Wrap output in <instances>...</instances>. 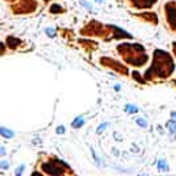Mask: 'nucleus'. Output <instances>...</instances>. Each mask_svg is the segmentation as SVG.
I'll list each match as a JSON object with an SVG mask.
<instances>
[{
    "mask_svg": "<svg viewBox=\"0 0 176 176\" xmlns=\"http://www.w3.org/2000/svg\"><path fill=\"white\" fill-rule=\"evenodd\" d=\"M174 68H175L174 61L169 56V54L162 50H156L153 65H151V68L147 70L145 77L147 80H151L154 77L165 79V77H168V76H171V73L174 72Z\"/></svg>",
    "mask_w": 176,
    "mask_h": 176,
    "instance_id": "nucleus-1",
    "label": "nucleus"
},
{
    "mask_svg": "<svg viewBox=\"0 0 176 176\" xmlns=\"http://www.w3.org/2000/svg\"><path fill=\"white\" fill-rule=\"evenodd\" d=\"M117 51L123 55V58L127 61V63L133 66H142L146 63L147 55L145 54L143 46L140 44H128L123 43L117 47Z\"/></svg>",
    "mask_w": 176,
    "mask_h": 176,
    "instance_id": "nucleus-2",
    "label": "nucleus"
},
{
    "mask_svg": "<svg viewBox=\"0 0 176 176\" xmlns=\"http://www.w3.org/2000/svg\"><path fill=\"white\" fill-rule=\"evenodd\" d=\"M109 26H103L99 22H89L87 26H84L81 29L83 34H87V36H102L103 37L105 34H107Z\"/></svg>",
    "mask_w": 176,
    "mask_h": 176,
    "instance_id": "nucleus-3",
    "label": "nucleus"
},
{
    "mask_svg": "<svg viewBox=\"0 0 176 176\" xmlns=\"http://www.w3.org/2000/svg\"><path fill=\"white\" fill-rule=\"evenodd\" d=\"M66 168L68 166H65L59 161H51L48 164L43 165V171L50 175H63V174H66Z\"/></svg>",
    "mask_w": 176,
    "mask_h": 176,
    "instance_id": "nucleus-4",
    "label": "nucleus"
},
{
    "mask_svg": "<svg viewBox=\"0 0 176 176\" xmlns=\"http://www.w3.org/2000/svg\"><path fill=\"white\" fill-rule=\"evenodd\" d=\"M165 12H166V21H168L171 29L176 32V3L169 2L168 4H165Z\"/></svg>",
    "mask_w": 176,
    "mask_h": 176,
    "instance_id": "nucleus-5",
    "label": "nucleus"
},
{
    "mask_svg": "<svg viewBox=\"0 0 176 176\" xmlns=\"http://www.w3.org/2000/svg\"><path fill=\"white\" fill-rule=\"evenodd\" d=\"M101 63L103 66H107V68L114 69L116 72L121 73V74H128V69L124 65H121L118 61H114V59H111V58H106V56H105V58L101 59Z\"/></svg>",
    "mask_w": 176,
    "mask_h": 176,
    "instance_id": "nucleus-6",
    "label": "nucleus"
},
{
    "mask_svg": "<svg viewBox=\"0 0 176 176\" xmlns=\"http://www.w3.org/2000/svg\"><path fill=\"white\" fill-rule=\"evenodd\" d=\"M136 8H149L153 4H156L157 0H129Z\"/></svg>",
    "mask_w": 176,
    "mask_h": 176,
    "instance_id": "nucleus-7",
    "label": "nucleus"
},
{
    "mask_svg": "<svg viewBox=\"0 0 176 176\" xmlns=\"http://www.w3.org/2000/svg\"><path fill=\"white\" fill-rule=\"evenodd\" d=\"M140 18H143L145 21L150 22V24H157L158 22V18H157V15L154 14V12H143V14H139Z\"/></svg>",
    "mask_w": 176,
    "mask_h": 176,
    "instance_id": "nucleus-8",
    "label": "nucleus"
},
{
    "mask_svg": "<svg viewBox=\"0 0 176 176\" xmlns=\"http://www.w3.org/2000/svg\"><path fill=\"white\" fill-rule=\"evenodd\" d=\"M166 128L169 129V132H171L172 138H175L176 136V123H175V121L174 120L168 121V123H166Z\"/></svg>",
    "mask_w": 176,
    "mask_h": 176,
    "instance_id": "nucleus-9",
    "label": "nucleus"
},
{
    "mask_svg": "<svg viewBox=\"0 0 176 176\" xmlns=\"http://www.w3.org/2000/svg\"><path fill=\"white\" fill-rule=\"evenodd\" d=\"M0 133H2V136L8 138V139L14 138V132L11 129H7V128H0Z\"/></svg>",
    "mask_w": 176,
    "mask_h": 176,
    "instance_id": "nucleus-10",
    "label": "nucleus"
},
{
    "mask_svg": "<svg viewBox=\"0 0 176 176\" xmlns=\"http://www.w3.org/2000/svg\"><path fill=\"white\" fill-rule=\"evenodd\" d=\"M50 11L52 12V14H59V12H63V8L61 7L59 4H54V6H51Z\"/></svg>",
    "mask_w": 176,
    "mask_h": 176,
    "instance_id": "nucleus-11",
    "label": "nucleus"
},
{
    "mask_svg": "<svg viewBox=\"0 0 176 176\" xmlns=\"http://www.w3.org/2000/svg\"><path fill=\"white\" fill-rule=\"evenodd\" d=\"M72 125H73V128H80V127H83V125H84V120H83L81 117H77L74 121H73Z\"/></svg>",
    "mask_w": 176,
    "mask_h": 176,
    "instance_id": "nucleus-12",
    "label": "nucleus"
},
{
    "mask_svg": "<svg viewBox=\"0 0 176 176\" xmlns=\"http://www.w3.org/2000/svg\"><path fill=\"white\" fill-rule=\"evenodd\" d=\"M158 168H160V171H168V164H166L164 160H161L158 162Z\"/></svg>",
    "mask_w": 176,
    "mask_h": 176,
    "instance_id": "nucleus-13",
    "label": "nucleus"
},
{
    "mask_svg": "<svg viewBox=\"0 0 176 176\" xmlns=\"http://www.w3.org/2000/svg\"><path fill=\"white\" fill-rule=\"evenodd\" d=\"M125 109H127L128 113H138V107L136 106H132V105H128Z\"/></svg>",
    "mask_w": 176,
    "mask_h": 176,
    "instance_id": "nucleus-14",
    "label": "nucleus"
},
{
    "mask_svg": "<svg viewBox=\"0 0 176 176\" xmlns=\"http://www.w3.org/2000/svg\"><path fill=\"white\" fill-rule=\"evenodd\" d=\"M136 123H138V125H139V127H143V128H146V127H147V121H146V120H143V118H138Z\"/></svg>",
    "mask_w": 176,
    "mask_h": 176,
    "instance_id": "nucleus-15",
    "label": "nucleus"
},
{
    "mask_svg": "<svg viewBox=\"0 0 176 176\" xmlns=\"http://www.w3.org/2000/svg\"><path fill=\"white\" fill-rule=\"evenodd\" d=\"M0 166H2L3 169H7L8 168V162L7 161H2V162H0Z\"/></svg>",
    "mask_w": 176,
    "mask_h": 176,
    "instance_id": "nucleus-16",
    "label": "nucleus"
},
{
    "mask_svg": "<svg viewBox=\"0 0 176 176\" xmlns=\"http://www.w3.org/2000/svg\"><path fill=\"white\" fill-rule=\"evenodd\" d=\"M106 127H107V123H103V124H102L101 127L98 128V132H102V131H103V129H105V128H106Z\"/></svg>",
    "mask_w": 176,
    "mask_h": 176,
    "instance_id": "nucleus-17",
    "label": "nucleus"
},
{
    "mask_svg": "<svg viewBox=\"0 0 176 176\" xmlns=\"http://www.w3.org/2000/svg\"><path fill=\"white\" fill-rule=\"evenodd\" d=\"M46 32L48 33V36H50V37H54V36H55V32H54L52 29H47Z\"/></svg>",
    "mask_w": 176,
    "mask_h": 176,
    "instance_id": "nucleus-18",
    "label": "nucleus"
},
{
    "mask_svg": "<svg viewBox=\"0 0 176 176\" xmlns=\"http://www.w3.org/2000/svg\"><path fill=\"white\" fill-rule=\"evenodd\" d=\"M56 132H58V133H63V132H65V128H63V127H58V128H56Z\"/></svg>",
    "mask_w": 176,
    "mask_h": 176,
    "instance_id": "nucleus-19",
    "label": "nucleus"
},
{
    "mask_svg": "<svg viewBox=\"0 0 176 176\" xmlns=\"http://www.w3.org/2000/svg\"><path fill=\"white\" fill-rule=\"evenodd\" d=\"M22 171H24V165H21V166H20V169H18V171H15V175H20Z\"/></svg>",
    "mask_w": 176,
    "mask_h": 176,
    "instance_id": "nucleus-20",
    "label": "nucleus"
},
{
    "mask_svg": "<svg viewBox=\"0 0 176 176\" xmlns=\"http://www.w3.org/2000/svg\"><path fill=\"white\" fill-rule=\"evenodd\" d=\"M4 153H6V150L3 147H0V154H4Z\"/></svg>",
    "mask_w": 176,
    "mask_h": 176,
    "instance_id": "nucleus-21",
    "label": "nucleus"
},
{
    "mask_svg": "<svg viewBox=\"0 0 176 176\" xmlns=\"http://www.w3.org/2000/svg\"><path fill=\"white\" fill-rule=\"evenodd\" d=\"M174 52H175V55H176V43H174Z\"/></svg>",
    "mask_w": 176,
    "mask_h": 176,
    "instance_id": "nucleus-22",
    "label": "nucleus"
},
{
    "mask_svg": "<svg viewBox=\"0 0 176 176\" xmlns=\"http://www.w3.org/2000/svg\"><path fill=\"white\" fill-rule=\"evenodd\" d=\"M172 117H174V118H176V113H172Z\"/></svg>",
    "mask_w": 176,
    "mask_h": 176,
    "instance_id": "nucleus-23",
    "label": "nucleus"
}]
</instances>
